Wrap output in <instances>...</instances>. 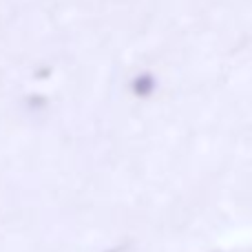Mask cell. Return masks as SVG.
I'll use <instances>...</instances> for the list:
<instances>
[{"mask_svg": "<svg viewBox=\"0 0 252 252\" xmlns=\"http://www.w3.org/2000/svg\"><path fill=\"white\" fill-rule=\"evenodd\" d=\"M148 82H151V80H148V78H142V80H137V84H135V89H137L139 93H146L148 89H151V84H148Z\"/></svg>", "mask_w": 252, "mask_h": 252, "instance_id": "cell-1", "label": "cell"}]
</instances>
